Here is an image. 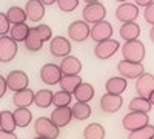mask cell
Here are the masks:
<instances>
[{
	"label": "cell",
	"instance_id": "cell-17",
	"mask_svg": "<svg viewBox=\"0 0 154 139\" xmlns=\"http://www.w3.org/2000/svg\"><path fill=\"white\" fill-rule=\"evenodd\" d=\"M59 68L62 71V76H77L82 71V62L74 56H66L60 62Z\"/></svg>",
	"mask_w": 154,
	"mask_h": 139
},
{
	"label": "cell",
	"instance_id": "cell-16",
	"mask_svg": "<svg viewBox=\"0 0 154 139\" xmlns=\"http://www.w3.org/2000/svg\"><path fill=\"white\" fill-rule=\"evenodd\" d=\"M23 11H25V14H26L28 20L40 22L45 16V5L40 2V0H28Z\"/></svg>",
	"mask_w": 154,
	"mask_h": 139
},
{
	"label": "cell",
	"instance_id": "cell-33",
	"mask_svg": "<svg viewBox=\"0 0 154 139\" xmlns=\"http://www.w3.org/2000/svg\"><path fill=\"white\" fill-rule=\"evenodd\" d=\"M154 136V125H145V127L139 128V130H134L130 133L128 139H151Z\"/></svg>",
	"mask_w": 154,
	"mask_h": 139
},
{
	"label": "cell",
	"instance_id": "cell-25",
	"mask_svg": "<svg viewBox=\"0 0 154 139\" xmlns=\"http://www.w3.org/2000/svg\"><path fill=\"white\" fill-rule=\"evenodd\" d=\"M83 139H105V128L103 125L97 122L88 124L83 130Z\"/></svg>",
	"mask_w": 154,
	"mask_h": 139
},
{
	"label": "cell",
	"instance_id": "cell-10",
	"mask_svg": "<svg viewBox=\"0 0 154 139\" xmlns=\"http://www.w3.org/2000/svg\"><path fill=\"white\" fill-rule=\"evenodd\" d=\"M112 36V27L106 20H102L93 25V28H89V37L96 42H103L111 39Z\"/></svg>",
	"mask_w": 154,
	"mask_h": 139
},
{
	"label": "cell",
	"instance_id": "cell-39",
	"mask_svg": "<svg viewBox=\"0 0 154 139\" xmlns=\"http://www.w3.org/2000/svg\"><path fill=\"white\" fill-rule=\"evenodd\" d=\"M6 88H8V87H6V81H5V77H3V76H0V99L5 96Z\"/></svg>",
	"mask_w": 154,
	"mask_h": 139
},
{
	"label": "cell",
	"instance_id": "cell-45",
	"mask_svg": "<svg viewBox=\"0 0 154 139\" xmlns=\"http://www.w3.org/2000/svg\"><path fill=\"white\" fill-rule=\"evenodd\" d=\"M83 2H85V3L88 5V3H97L99 0H83Z\"/></svg>",
	"mask_w": 154,
	"mask_h": 139
},
{
	"label": "cell",
	"instance_id": "cell-1",
	"mask_svg": "<svg viewBox=\"0 0 154 139\" xmlns=\"http://www.w3.org/2000/svg\"><path fill=\"white\" fill-rule=\"evenodd\" d=\"M122 54L123 60L142 64V60L145 59V45L140 40H130L122 46Z\"/></svg>",
	"mask_w": 154,
	"mask_h": 139
},
{
	"label": "cell",
	"instance_id": "cell-18",
	"mask_svg": "<svg viewBox=\"0 0 154 139\" xmlns=\"http://www.w3.org/2000/svg\"><path fill=\"white\" fill-rule=\"evenodd\" d=\"M51 122H53L57 128L66 127L72 119V111L69 107H56V110L51 113Z\"/></svg>",
	"mask_w": 154,
	"mask_h": 139
},
{
	"label": "cell",
	"instance_id": "cell-20",
	"mask_svg": "<svg viewBox=\"0 0 154 139\" xmlns=\"http://www.w3.org/2000/svg\"><path fill=\"white\" fill-rule=\"evenodd\" d=\"M119 36L123 40L130 42V40H137L140 36V27L136 22H128L122 23V27L119 28Z\"/></svg>",
	"mask_w": 154,
	"mask_h": 139
},
{
	"label": "cell",
	"instance_id": "cell-12",
	"mask_svg": "<svg viewBox=\"0 0 154 139\" xmlns=\"http://www.w3.org/2000/svg\"><path fill=\"white\" fill-rule=\"evenodd\" d=\"M139 17V6H136L134 3H120L116 9V19L120 20L122 23H128V22H134Z\"/></svg>",
	"mask_w": 154,
	"mask_h": 139
},
{
	"label": "cell",
	"instance_id": "cell-36",
	"mask_svg": "<svg viewBox=\"0 0 154 139\" xmlns=\"http://www.w3.org/2000/svg\"><path fill=\"white\" fill-rule=\"evenodd\" d=\"M57 6L60 11L63 12H71L77 8V5H79V0H57Z\"/></svg>",
	"mask_w": 154,
	"mask_h": 139
},
{
	"label": "cell",
	"instance_id": "cell-26",
	"mask_svg": "<svg viewBox=\"0 0 154 139\" xmlns=\"http://www.w3.org/2000/svg\"><path fill=\"white\" fill-rule=\"evenodd\" d=\"M80 84H82V77L79 74L77 76H62L60 81H59L60 88L66 93H74L77 85H80Z\"/></svg>",
	"mask_w": 154,
	"mask_h": 139
},
{
	"label": "cell",
	"instance_id": "cell-44",
	"mask_svg": "<svg viewBox=\"0 0 154 139\" xmlns=\"http://www.w3.org/2000/svg\"><path fill=\"white\" fill-rule=\"evenodd\" d=\"M148 100H149V104H151V105H154V91H152V93L149 94V97H148Z\"/></svg>",
	"mask_w": 154,
	"mask_h": 139
},
{
	"label": "cell",
	"instance_id": "cell-22",
	"mask_svg": "<svg viewBox=\"0 0 154 139\" xmlns=\"http://www.w3.org/2000/svg\"><path fill=\"white\" fill-rule=\"evenodd\" d=\"M126 79L123 77H109L106 81V93L109 94H117V96H122V93L126 90Z\"/></svg>",
	"mask_w": 154,
	"mask_h": 139
},
{
	"label": "cell",
	"instance_id": "cell-8",
	"mask_svg": "<svg viewBox=\"0 0 154 139\" xmlns=\"http://www.w3.org/2000/svg\"><path fill=\"white\" fill-rule=\"evenodd\" d=\"M136 91L139 97H149V94L154 91V76L151 73H142L136 79Z\"/></svg>",
	"mask_w": 154,
	"mask_h": 139
},
{
	"label": "cell",
	"instance_id": "cell-35",
	"mask_svg": "<svg viewBox=\"0 0 154 139\" xmlns=\"http://www.w3.org/2000/svg\"><path fill=\"white\" fill-rule=\"evenodd\" d=\"M34 31L37 33V36L40 37V40L43 43L46 40L53 39V31H51V28L48 27V25H37V27H34Z\"/></svg>",
	"mask_w": 154,
	"mask_h": 139
},
{
	"label": "cell",
	"instance_id": "cell-46",
	"mask_svg": "<svg viewBox=\"0 0 154 139\" xmlns=\"http://www.w3.org/2000/svg\"><path fill=\"white\" fill-rule=\"evenodd\" d=\"M116 2H119V3H125V2H128V0H116Z\"/></svg>",
	"mask_w": 154,
	"mask_h": 139
},
{
	"label": "cell",
	"instance_id": "cell-30",
	"mask_svg": "<svg viewBox=\"0 0 154 139\" xmlns=\"http://www.w3.org/2000/svg\"><path fill=\"white\" fill-rule=\"evenodd\" d=\"M16 122H14V116H12V111H0V130H5V131H11L14 133L16 130Z\"/></svg>",
	"mask_w": 154,
	"mask_h": 139
},
{
	"label": "cell",
	"instance_id": "cell-29",
	"mask_svg": "<svg viewBox=\"0 0 154 139\" xmlns=\"http://www.w3.org/2000/svg\"><path fill=\"white\" fill-rule=\"evenodd\" d=\"M72 111V118H75L77 121H85L91 116V107L86 102H75L71 107Z\"/></svg>",
	"mask_w": 154,
	"mask_h": 139
},
{
	"label": "cell",
	"instance_id": "cell-31",
	"mask_svg": "<svg viewBox=\"0 0 154 139\" xmlns=\"http://www.w3.org/2000/svg\"><path fill=\"white\" fill-rule=\"evenodd\" d=\"M151 104L149 100L145 97H134L130 100V111H136V113H149L151 110Z\"/></svg>",
	"mask_w": 154,
	"mask_h": 139
},
{
	"label": "cell",
	"instance_id": "cell-3",
	"mask_svg": "<svg viewBox=\"0 0 154 139\" xmlns=\"http://www.w3.org/2000/svg\"><path fill=\"white\" fill-rule=\"evenodd\" d=\"M82 16H83V22L86 23H97V22H102L105 20V16H106V8L105 5L102 3H88L85 5L83 11H82Z\"/></svg>",
	"mask_w": 154,
	"mask_h": 139
},
{
	"label": "cell",
	"instance_id": "cell-21",
	"mask_svg": "<svg viewBox=\"0 0 154 139\" xmlns=\"http://www.w3.org/2000/svg\"><path fill=\"white\" fill-rule=\"evenodd\" d=\"M74 97L77 99V102H89L94 97V87L91 84L82 82L80 85H77V88L74 90Z\"/></svg>",
	"mask_w": 154,
	"mask_h": 139
},
{
	"label": "cell",
	"instance_id": "cell-32",
	"mask_svg": "<svg viewBox=\"0 0 154 139\" xmlns=\"http://www.w3.org/2000/svg\"><path fill=\"white\" fill-rule=\"evenodd\" d=\"M6 17H8V22L12 23V25L26 22V14H25V11L22 8H19V6H11L6 11Z\"/></svg>",
	"mask_w": 154,
	"mask_h": 139
},
{
	"label": "cell",
	"instance_id": "cell-13",
	"mask_svg": "<svg viewBox=\"0 0 154 139\" xmlns=\"http://www.w3.org/2000/svg\"><path fill=\"white\" fill-rule=\"evenodd\" d=\"M17 54V43L9 36L0 37V62H11Z\"/></svg>",
	"mask_w": 154,
	"mask_h": 139
},
{
	"label": "cell",
	"instance_id": "cell-9",
	"mask_svg": "<svg viewBox=\"0 0 154 139\" xmlns=\"http://www.w3.org/2000/svg\"><path fill=\"white\" fill-rule=\"evenodd\" d=\"M120 48V43L119 40H114V39H108V40H103V42H97L96 48H94V54L97 59H109L112 57L117 49Z\"/></svg>",
	"mask_w": 154,
	"mask_h": 139
},
{
	"label": "cell",
	"instance_id": "cell-28",
	"mask_svg": "<svg viewBox=\"0 0 154 139\" xmlns=\"http://www.w3.org/2000/svg\"><path fill=\"white\" fill-rule=\"evenodd\" d=\"M34 105L38 108H48L49 105H53V91L38 90L34 93Z\"/></svg>",
	"mask_w": 154,
	"mask_h": 139
},
{
	"label": "cell",
	"instance_id": "cell-6",
	"mask_svg": "<svg viewBox=\"0 0 154 139\" xmlns=\"http://www.w3.org/2000/svg\"><path fill=\"white\" fill-rule=\"evenodd\" d=\"M117 71L123 79H137L142 73H145L142 64H136L130 60H120L117 64Z\"/></svg>",
	"mask_w": 154,
	"mask_h": 139
},
{
	"label": "cell",
	"instance_id": "cell-2",
	"mask_svg": "<svg viewBox=\"0 0 154 139\" xmlns=\"http://www.w3.org/2000/svg\"><path fill=\"white\" fill-rule=\"evenodd\" d=\"M149 122V118L146 113H136V111H130L128 115L123 116L122 119V127L128 131H134V130H139L145 127V125H148Z\"/></svg>",
	"mask_w": 154,
	"mask_h": 139
},
{
	"label": "cell",
	"instance_id": "cell-42",
	"mask_svg": "<svg viewBox=\"0 0 154 139\" xmlns=\"http://www.w3.org/2000/svg\"><path fill=\"white\" fill-rule=\"evenodd\" d=\"M40 2H42V3L46 6V5H54V3L57 2V0H40Z\"/></svg>",
	"mask_w": 154,
	"mask_h": 139
},
{
	"label": "cell",
	"instance_id": "cell-15",
	"mask_svg": "<svg viewBox=\"0 0 154 139\" xmlns=\"http://www.w3.org/2000/svg\"><path fill=\"white\" fill-rule=\"evenodd\" d=\"M62 77V71L56 64H46L40 68V79L46 85H56Z\"/></svg>",
	"mask_w": 154,
	"mask_h": 139
},
{
	"label": "cell",
	"instance_id": "cell-5",
	"mask_svg": "<svg viewBox=\"0 0 154 139\" xmlns=\"http://www.w3.org/2000/svg\"><path fill=\"white\" fill-rule=\"evenodd\" d=\"M6 87H8V90L11 91H20V90H25V88H28V84H29V79H28V76L26 73H23L20 70H14V71H11L6 77Z\"/></svg>",
	"mask_w": 154,
	"mask_h": 139
},
{
	"label": "cell",
	"instance_id": "cell-27",
	"mask_svg": "<svg viewBox=\"0 0 154 139\" xmlns=\"http://www.w3.org/2000/svg\"><path fill=\"white\" fill-rule=\"evenodd\" d=\"M28 33H29V27L26 23H17V25H12V27L9 28V37L16 43L23 42L25 39H26Z\"/></svg>",
	"mask_w": 154,
	"mask_h": 139
},
{
	"label": "cell",
	"instance_id": "cell-40",
	"mask_svg": "<svg viewBox=\"0 0 154 139\" xmlns=\"http://www.w3.org/2000/svg\"><path fill=\"white\" fill-rule=\"evenodd\" d=\"M0 139H17V136L11 131H5V130H0Z\"/></svg>",
	"mask_w": 154,
	"mask_h": 139
},
{
	"label": "cell",
	"instance_id": "cell-11",
	"mask_svg": "<svg viewBox=\"0 0 154 139\" xmlns=\"http://www.w3.org/2000/svg\"><path fill=\"white\" fill-rule=\"evenodd\" d=\"M68 37L74 42H85L89 37V25L83 20H75L68 27Z\"/></svg>",
	"mask_w": 154,
	"mask_h": 139
},
{
	"label": "cell",
	"instance_id": "cell-43",
	"mask_svg": "<svg viewBox=\"0 0 154 139\" xmlns=\"http://www.w3.org/2000/svg\"><path fill=\"white\" fill-rule=\"evenodd\" d=\"M149 39L154 43V25H151V30H149Z\"/></svg>",
	"mask_w": 154,
	"mask_h": 139
},
{
	"label": "cell",
	"instance_id": "cell-48",
	"mask_svg": "<svg viewBox=\"0 0 154 139\" xmlns=\"http://www.w3.org/2000/svg\"><path fill=\"white\" fill-rule=\"evenodd\" d=\"M151 139H154V136H152V137H151Z\"/></svg>",
	"mask_w": 154,
	"mask_h": 139
},
{
	"label": "cell",
	"instance_id": "cell-38",
	"mask_svg": "<svg viewBox=\"0 0 154 139\" xmlns=\"http://www.w3.org/2000/svg\"><path fill=\"white\" fill-rule=\"evenodd\" d=\"M143 17H145V20H146L149 25H154V2L149 3L148 6H145Z\"/></svg>",
	"mask_w": 154,
	"mask_h": 139
},
{
	"label": "cell",
	"instance_id": "cell-19",
	"mask_svg": "<svg viewBox=\"0 0 154 139\" xmlns=\"http://www.w3.org/2000/svg\"><path fill=\"white\" fill-rule=\"evenodd\" d=\"M12 104L17 108H28L31 104H34V91L29 90V88L16 91L14 96H12Z\"/></svg>",
	"mask_w": 154,
	"mask_h": 139
},
{
	"label": "cell",
	"instance_id": "cell-23",
	"mask_svg": "<svg viewBox=\"0 0 154 139\" xmlns=\"http://www.w3.org/2000/svg\"><path fill=\"white\" fill-rule=\"evenodd\" d=\"M12 116H14L16 127L19 128L28 127L32 121V113L28 108H16V111H12Z\"/></svg>",
	"mask_w": 154,
	"mask_h": 139
},
{
	"label": "cell",
	"instance_id": "cell-7",
	"mask_svg": "<svg viewBox=\"0 0 154 139\" xmlns=\"http://www.w3.org/2000/svg\"><path fill=\"white\" fill-rule=\"evenodd\" d=\"M49 53L54 57H66L71 53V42L63 36H56L49 42Z\"/></svg>",
	"mask_w": 154,
	"mask_h": 139
},
{
	"label": "cell",
	"instance_id": "cell-34",
	"mask_svg": "<svg viewBox=\"0 0 154 139\" xmlns=\"http://www.w3.org/2000/svg\"><path fill=\"white\" fill-rule=\"evenodd\" d=\"M69 102H71V93H66V91H57V93H53V105L56 107H69Z\"/></svg>",
	"mask_w": 154,
	"mask_h": 139
},
{
	"label": "cell",
	"instance_id": "cell-41",
	"mask_svg": "<svg viewBox=\"0 0 154 139\" xmlns=\"http://www.w3.org/2000/svg\"><path fill=\"white\" fill-rule=\"evenodd\" d=\"M152 2H154V0H134V5L136 6H148Z\"/></svg>",
	"mask_w": 154,
	"mask_h": 139
},
{
	"label": "cell",
	"instance_id": "cell-4",
	"mask_svg": "<svg viewBox=\"0 0 154 139\" xmlns=\"http://www.w3.org/2000/svg\"><path fill=\"white\" fill-rule=\"evenodd\" d=\"M34 131L37 136L46 137V139H56L59 136V128L51 122L49 118H38L34 122Z\"/></svg>",
	"mask_w": 154,
	"mask_h": 139
},
{
	"label": "cell",
	"instance_id": "cell-37",
	"mask_svg": "<svg viewBox=\"0 0 154 139\" xmlns=\"http://www.w3.org/2000/svg\"><path fill=\"white\" fill-rule=\"evenodd\" d=\"M11 23L8 22V17L5 12H0V36H6L9 33Z\"/></svg>",
	"mask_w": 154,
	"mask_h": 139
},
{
	"label": "cell",
	"instance_id": "cell-47",
	"mask_svg": "<svg viewBox=\"0 0 154 139\" xmlns=\"http://www.w3.org/2000/svg\"><path fill=\"white\" fill-rule=\"evenodd\" d=\"M34 139H46V137H40V136H37V137H34Z\"/></svg>",
	"mask_w": 154,
	"mask_h": 139
},
{
	"label": "cell",
	"instance_id": "cell-24",
	"mask_svg": "<svg viewBox=\"0 0 154 139\" xmlns=\"http://www.w3.org/2000/svg\"><path fill=\"white\" fill-rule=\"evenodd\" d=\"M23 43H25V48H26L28 51H31V53H37V51H40V49L43 48V42L40 40V37L37 36L34 28H29V33L26 36V39L23 40Z\"/></svg>",
	"mask_w": 154,
	"mask_h": 139
},
{
	"label": "cell",
	"instance_id": "cell-14",
	"mask_svg": "<svg viewBox=\"0 0 154 139\" xmlns=\"http://www.w3.org/2000/svg\"><path fill=\"white\" fill-rule=\"evenodd\" d=\"M122 104H123V99L122 96H117V94L106 93L100 97V108L103 113H108V115L117 113L122 108Z\"/></svg>",
	"mask_w": 154,
	"mask_h": 139
}]
</instances>
